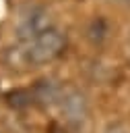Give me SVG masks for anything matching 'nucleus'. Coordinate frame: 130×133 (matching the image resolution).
Masks as SVG:
<instances>
[{"instance_id": "f257e3e1", "label": "nucleus", "mask_w": 130, "mask_h": 133, "mask_svg": "<svg viewBox=\"0 0 130 133\" xmlns=\"http://www.w3.org/2000/svg\"><path fill=\"white\" fill-rule=\"evenodd\" d=\"M66 50V33L58 27H47L27 44H21L17 52H10L14 56L12 64L17 66H43L54 62L62 52Z\"/></svg>"}, {"instance_id": "f03ea898", "label": "nucleus", "mask_w": 130, "mask_h": 133, "mask_svg": "<svg viewBox=\"0 0 130 133\" xmlns=\"http://www.w3.org/2000/svg\"><path fill=\"white\" fill-rule=\"evenodd\" d=\"M47 27H52L47 8H43L39 4H33V6H29L21 15L19 25H17V37H19L21 44H27L29 39H33L35 35H39Z\"/></svg>"}, {"instance_id": "7ed1b4c3", "label": "nucleus", "mask_w": 130, "mask_h": 133, "mask_svg": "<svg viewBox=\"0 0 130 133\" xmlns=\"http://www.w3.org/2000/svg\"><path fill=\"white\" fill-rule=\"evenodd\" d=\"M58 104H60V110H62V114L68 123H72V125L85 123V118L89 114V102H87V96L80 89H76V87L62 89Z\"/></svg>"}, {"instance_id": "20e7f679", "label": "nucleus", "mask_w": 130, "mask_h": 133, "mask_svg": "<svg viewBox=\"0 0 130 133\" xmlns=\"http://www.w3.org/2000/svg\"><path fill=\"white\" fill-rule=\"evenodd\" d=\"M105 133H128V129L124 123H109L105 127Z\"/></svg>"}, {"instance_id": "39448f33", "label": "nucleus", "mask_w": 130, "mask_h": 133, "mask_svg": "<svg viewBox=\"0 0 130 133\" xmlns=\"http://www.w3.org/2000/svg\"><path fill=\"white\" fill-rule=\"evenodd\" d=\"M124 2H126V4H128V6H130V0H124Z\"/></svg>"}, {"instance_id": "423d86ee", "label": "nucleus", "mask_w": 130, "mask_h": 133, "mask_svg": "<svg viewBox=\"0 0 130 133\" xmlns=\"http://www.w3.org/2000/svg\"><path fill=\"white\" fill-rule=\"evenodd\" d=\"M128 44H130V35H128Z\"/></svg>"}]
</instances>
